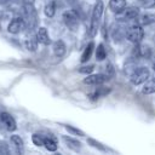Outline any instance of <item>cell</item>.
<instances>
[{
  "mask_svg": "<svg viewBox=\"0 0 155 155\" xmlns=\"http://www.w3.org/2000/svg\"><path fill=\"white\" fill-rule=\"evenodd\" d=\"M103 2L102 0H97L96 5H94V8H93V12H92V19H91V36H94L96 33H97V29H98V24H99V21H101V17H102V13H103Z\"/></svg>",
  "mask_w": 155,
  "mask_h": 155,
  "instance_id": "cell-1",
  "label": "cell"
},
{
  "mask_svg": "<svg viewBox=\"0 0 155 155\" xmlns=\"http://www.w3.org/2000/svg\"><path fill=\"white\" fill-rule=\"evenodd\" d=\"M149 78H150V71H149V69L145 68V67H139V68L134 69V70L131 73L130 80H131L132 85H136V86H137V85H140V84L145 82Z\"/></svg>",
  "mask_w": 155,
  "mask_h": 155,
  "instance_id": "cell-2",
  "label": "cell"
},
{
  "mask_svg": "<svg viewBox=\"0 0 155 155\" xmlns=\"http://www.w3.org/2000/svg\"><path fill=\"white\" fill-rule=\"evenodd\" d=\"M126 38L133 44H139L142 41V39L144 38V30H143L142 25H139V24L131 25L126 30Z\"/></svg>",
  "mask_w": 155,
  "mask_h": 155,
  "instance_id": "cell-3",
  "label": "cell"
},
{
  "mask_svg": "<svg viewBox=\"0 0 155 155\" xmlns=\"http://www.w3.org/2000/svg\"><path fill=\"white\" fill-rule=\"evenodd\" d=\"M62 18H63L64 24L68 27V29H70L71 31L78 30V28H79V18L73 11H65L63 13Z\"/></svg>",
  "mask_w": 155,
  "mask_h": 155,
  "instance_id": "cell-4",
  "label": "cell"
},
{
  "mask_svg": "<svg viewBox=\"0 0 155 155\" xmlns=\"http://www.w3.org/2000/svg\"><path fill=\"white\" fill-rule=\"evenodd\" d=\"M24 28H25V22H24V19H23V17H16V18H13V19L10 22V24H8V27H7V30H8L11 34H18V33H21Z\"/></svg>",
  "mask_w": 155,
  "mask_h": 155,
  "instance_id": "cell-5",
  "label": "cell"
},
{
  "mask_svg": "<svg viewBox=\"0 0 155 155\" xmlns=\"http://www.w3.org/2000/svg\"><path fill=\"white\" fill-rule=\"evenodd\" d=\"M109 79V76H107L105 74H93V75H87L84 79V84L86 85H101L104 81H107Z\"/></svg>",
  "mask_w": 155,
  "mask_h": 155,
  "instance_id": "cell-6",
  "label": "cell"
},
{
  "mask_svg": "<svg viewBox=\"0 0 155 155\" xmlns=\"http://www.w3.org/2000/svg\"><path fill=\"white\" fill-rule=\"evenodd\" d=\"M0 120L2 122V125L5 126V128L7 131H15L17 125H16V121L13 119V116L8 113H1L0 114Z\"/></svg>",
  "mask_w": 155,
  "mask_h": 155,
  "instance_id": "cell-7",
  "label": "cell"
},
{
  "mask_svg": "<svg viewBox=\"0 0 155 155\" xmlns=\"http://www.w3.org/2000/svg\"><path fill=\"white\" fill-rule=\"evenodd\" d=\"M121 13H122V19H126V21L137 19L139 16V8L136 6H131V7L125 8Z\"/></svg>",
  "mask_w": 155,
  "mask_h": 155,
  "instance_id": "cell-8",
  "label": "cell"
},
{
  "mask_svg": "<svg viewBox=\"0 0 155 155\" xmlns=\"http://www.w3.org/2000/svg\"><path fill=\"white\" fill-rule=\"evenodd\" d=\"M109 7L114 13H121L126 8V0H109Z\"/></svg>",
  "mask_w": 155,
  "mask_h": 155,
  "instance_id": "cell-9",
  "label": "cell"
},
{
  "mask_svg": "<svg viewBox=\"0 0 155 155\" xmlns=\"http://www.w3.org/2000/svg\"><path fill=\"white\" fill-rule=\"evenodd\" d=\"M35 36H36V39H38V42H40V44H42V45H48V44L51 42L50 35H48V33H47V29L44 28V27H41V28L38 29Z\"/></svg>",
  "mask_w": 155,
  "mask_h": 155,
  "instance_id": "cell-10",
  "label": "cell"
},
{
  "mask_svg": "<svg viewBox=\"0 0 155 155\" xmlns=\"http://www.w3.org/2000/svg\"><path fill=\"white\" fill-rule=\"evenodd\" d=\"M67 52V46L62 40H57L53 44V53L57 57H63Z\"/></svg>",
  "mask_w": 155,
  "mask_h": 155,
  "instance_id": "cell-11",
  "label": "cell"
},
{
  "mask_svg": "<svg viewBox=\"0 0 155 155\" xmlns=\"http://www.w3.org/2000/svg\"><path fill=\"white\" fill-rule=\"evenodd\" d=\"M151 23H155V15H151V13H145L140 16L137 21V24L139 25H148Z\"/></svg>",
  "mask_w": 155,
  "mask_h": 155,
  "instance_id": "cell-12",
  "label": "cell"
},
{
  "mask_svg": "<svg viewBox=\"0 0 155 155\" xmlns=\"http://www.w3.org/2000/svg\"><path fill=\"white\" fill-rule=\"evenodd\" d=\"M142 93L144 94H151V93H155V78L154 79H148L142 88Z\"/></svg>",
  "mask_w": 155,
  "mask_h": 155,
  "instance_id": "cell-13",
  "label": "cell"
},
{
  "mask_svg": "<svg viewBox=\"0 0 155 155\" xmlns=\"http://www.w3.org/2000/svg\"><path fill=\"white\" fill-rule=\"evenodd\" d=\"M44 145L48 151L57 150V140L53 137H44Z\"/></svg>",
  "mask_w": 155,
  "mask_h": 155,
  "instance_id": "cell-14",
  "label": "cell"
},
{
  "mask_svg": "<svg viewBox=\"0 0 155 155\" xmlns=\"http://www.w3.org/2000/svg\"><path fill=\"white\" fill-rule=\"evenodd\" d=\"M25 47L29 50V51H31V52H34V51H36V48H38V39H36V36H34V35H30V36H28L27 39H25Z\"/></svg>",
  "mask_w": 155,
  "mask_h": 155,
  "instance_id": "cell-15",
  "label": "cell"
},
{
  "mask_svg": "<svg viewBox=\"0 0 155 155\" xmlns=\"http://www.w3.org/2000/svg\"><path fill=\"white\" fill-rule=\"evenodd\" d=\"M93 47H94L93 42H90V44L85 47V50H84V52H82V54H81V62H82V63H85V62H87V61L90 59V57H91V54H92V51H93Z\"/></svg>",
  "mask_w": 155,
  "mask_h": 155,
  "instance_id": "cell-16",
  "label": "cell"
},
{
  "mask_svg": "<svg viewBox=\"0 0 155 155\" xmlns=\"http://www.w3.org/2000/svg\"><path fill=\"white\" fill-rule=\"evenodd\" d=\"M11 143L15 145V148H16L19 153L23 151V140H22V138H21L19 136H17V134L11 136Z\"/></svg>",
  "mask_w": 155,
  "mask_h": 155,
  "instance_id": "cell-17",
  "label": "cell"
},
{
  "mask_svg": "<svg viewBox=\"0 0 155 155\" xmlns=\"http://www.w3.org/2000/svg\"><path fill=\"white\" fill-rule=\"evenodd\" d=\"M63 140L65 142V144H68L70 148H73V149H75V150H78V149L81 147V143H80L78 139H74V138L63 136Z\"/></svg>",
  "mask_w": 155,
  "mask_h": 155,
  "instance_id": "cell-18",
  "label": "cell"
},
{
  "mask_svg": "<svg viewBox=\"0 0 155 155\" xmlns=\"http://www.w3.org/2000/svg\"><path fill=\"white\" fill-rule=\"evenodd\" d=\"M45 15L47 16V17H53L54 16V13H56V5H54V2L53 1H51V2H48L46 6H45Z\"/></svg>",
  "mask_w": 155,
  "mask_h": 155,
  "instance_id": "cell-19",
  "label": "cell"
},
{
  "mask_svg": "<svg viewBox=\"0 0 155 155\" xmlns=\"http://www.w3.org/2000/svg\"><path fill=\"white\" fill-rule=\"evenodd\" d=\"M105 57H107V52L104 50V46L102 44H99L96 48V58H97V61H103Z\"/></svg>",
  "mask_w": 155,
  "mask_h": 155,
  "instance_id": "cell-20",
  "label": "cell"
},
{
  "mask_svg": "<svg viewBox=\"0 0 155 155\" xmlns=\"http://www.w3.org/2000/svg\"><path fill=\"white\" fill-rule=\"evenodd\" d=\"M137 1L144 8H151L155 6V0H137Z\"/></svg>",
  "mask_w": 155,
  "mask_h": 155,
  "instance_id": "cell-21",
  "label": "cell"
},
{
  "mask_svg": "<svg viewBox=\"0 0 155 155\" xmlns=\"http://www.w3.org/2000/svg\"><path fill=\"white\" fill-rule=\"evenodd\" d=\"M31 140H33V143H34L35 145H38V147L44 145V136H41V134H36V133L33 134Z\"/></svg>",
  "mask_w": 155,
  "mask_h": 155,
  "instance_id": "cell-22",
  "label": "cell"
},
{
  "mask_svg": "<svg viewBox=\"0 0 155 155\" xmlns=\"http://www.w3.org/2000/svg\"><path fill=\"white\" fill-rule=\"evenodd\" d=\"M65 128L69 131V132H71L73 134H76V136H80V137H84L85 136V132L84 131H81V130H79V128H75L74 126H65Z\"/></svg>",
  "mask_w": 155,
  "mask_h": 155,
  "instance_id": "cell-23",
  "label": "cell"
},
{
  "mask_svg": "<svg viewBox=\"0 0 155 155\" xmlns=\"http://www.w3.org/2000/svg\"><path fill=\"white\" fill-rule=\"evenodd\" d=\"M92 70H93V65H86V67H81L79 69V71L82 74H90V73H92Z\"/></svg>",
  "mask_w": 155,
  "mask_h": 155,
  "instance_id": "cell-24",
  "label": "cell"
},
{
  "mask_svg": "<svg viewBox=\"0 0 155 155\" xmlns=\"http://www.w3.org/2000/svg\"><path fill=\"white\" fill-rule=\"evenodd\" d=\"M88 143L90 144H92V147H94V148H98V149H101V150H105V148L99 143V142H96L94 139H92V138H90L88 139Z\"/></svg>",
  "mask_w": 155,
  "mask_h": 155,
  "instance_id": "cell-25",
  "label": "cell"
},
{
  "mask_svg": "<svg viewBox=\"0 0 155 155\" xmlns=\"http://www.w3.org/2000/svg\"><path fill=\"white\" fill-rule=\"evenodd\" d=\"M23 5H34L35 0H22Z\"/></svg>",
  "mask_w": 155,
  "mask_h": 155,
  "instance_id": "cell-26",
  "label": "cell"
},
{
  "mask_svg": "<svg viewBox=\"0 0 155 155\" xmlns=\"http://www.w3.org/2000/svg\"><path fill=\"white\" fill-rule=\"evenodd\" d=\"M11 0H0V5H5V4H7V2H10Z\"/></svg>",
  "mask_w": 155,
  "mask_h": 155,
  "instance_id": "cell-27",
  "label": "cell"
}]
</instances>
